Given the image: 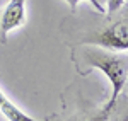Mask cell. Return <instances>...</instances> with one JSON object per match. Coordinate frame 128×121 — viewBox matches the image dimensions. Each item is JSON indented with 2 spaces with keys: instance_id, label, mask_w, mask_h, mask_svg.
<instances>
[{
  "instance_id": "obj_1",
  "label": "cell",
  "mask_w": 128,
  "mask_h": 121,
  "mask_svg": "<svg viewBox=\"0 0 128 121\" xmlns=\"http://www.w3.org/2000/svg\"><path fill=\"white\" fill-rule=\"evenodd\" d=\"M84 61H87V67L102 72L111 84V97L102 108V111L111 114V111L116 106L118 97L121 96V92L126 85L128 56L114 55L109 50H102V48H87L84 51Z\"/></svg>"
},
{
  "instance_id": "obj_2",
  "label": "cell",
  "mask_w": 128,
  "mask_h": 121,
  "mask_svg": "<svg viewBox=\"0 0 128 121\" xmlns=\"http://www.w3.org/2000/svg\"><path fill=\"white\" fill-rule=\"evenodd\" d=\"M90 44H96L104 50H116V51H126L128 50V20H116L109 27L101 31Z\"/></svg>"
},
{
  "instance_id": "obj_3",
  "label": "cell",
  "mask_w": 128,
  "mask_h": 121,
  "mask_svg": "<svg viewBox=\"0 0 128 121\" xmlns=\"http://www.w3.org/2000/svg\"><path fill=\"white\" fill-rule=\"evenodd\" d=\"M24 22H26V0H10L0 17L2 39L5 41L9 32L24 26Z\"/></svg>"
},
{
  "instance_id": "obj_4",
  "label": "cell",
  "mask_w": 128,
  "mask_h": 121,
  "mask_svg": "<svg viewBox=\"0 0 128 121\" xmlns=\"http://www.w3.org/2000/svg\"><path fill=\"white\" fill-rule=\"evenodd\" d=\"M0 113L9 121H41V120H36V118L29 116V114H26L24 111H20L19 108L14 102H10L9 99H5L0 104Z\"/></svg>"
},
{
  "instance_id": "obj_5",
  "label": "cell",
  "mask_w": 128,
  "mask_h": 121,
  "mask_svg": "<svg viewBox=\"0 0 128 121\" xmlns=\"http://www.w3.org/2000/svg\"><path fill=\"white\" fill-rule=\"evenodd\" d=\"M63 2H67L72 9H77V5H79L80 2H84V0H63ZM86 2H89V3H90L94 9L98 10V12H101V14H106V9L102 7V3H101V2H98V0H86Z\"/></svg>"
},
{
  "instance_id": "obj_6",
  "label": "cell",
  "mask_w": 128,
  "mask_h": 121,
  "mask_svg": "<svg viewBox=\"0 0 128 121\" xmlns=\"http://www.w3.org/2000/svg\"><path fill=\"white\" fill-rule=\"evenodd\" d=\"M126 3V0H108L106 2V5H108V14H113V12H116V10H120L123 5Z\"/></svg>"
},
{
  "instance_id": "obj_7",
  "label": "cell",
  "mask_w": 128,
  "mask_h": 121,
  "mask_svg": "<svg viewBox=\"0 0 128 121\" xmlns=\"http://www.w3.org/2000/svg\"><path fill=\"white\" fill-rule=\"evenodd\" d=\"M109 113H106V111H101L98 114V116H94V118H90V120H87V121H109Z\"/></svg>"
},
{
  "instance_id": "obj_8",
  "label": "cell",
  "mask_w": 128,
  "mask_h": 121,
  "mask_svg": "<svg viewBox=\"0 0 128 121\" xmlns=\"http://www.w3.org/2000/svg\"><path fill=\"white\" fill-rule=\"evenodd\" d=\"M5 99H7V96H5V94H4V92L0 91V104H2V102L5 101Z\"/></svg>"
},
{
  "instance_id": "obj_9",
  "label": "cell",
  "mask_w": 128,
  "mask_h": 121,
  "mask_svg": "<svg viewBox=\"0 0 128 121\" xmlns=\"http://www.w3.org/2000/svg\"><path fill=\"white\" fill-rule=\"evenodd\" d=\"M120 121H128V114L125 116V118H123V120H120Z\"/></svg>"
},
{
  "instance_id": "obj_10",
  "label": "cell",
  "mask_w": 128,
  "mask_h": 121,
  "mask_svg": "<svg viewBox=\"0 0 128 121\" xmlns=\"http://www.w3.org/2000/svg\"><path fill=\"white\" fill-rule=\"evenodd\" d=\"M98 2H104V3H106V2H108V0H98Z\"/></svg>"
},
{
  "instance_id": "obj_11",
  "label": "cell",
  "mask_w": 128,
  "mask_h": 121,
  "mask_svg": "<svg viewBox=\"0 0 128 121\" xmlns=\"http://www.w3.org/2000/svg\"><path fill=\"white\" fill-rule=\"evenodd\" d=\"M126 84H128V79H126ZM126 94H128V87H126Z\"/></svg>"
}]
</instances>
